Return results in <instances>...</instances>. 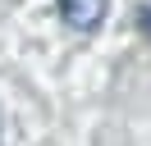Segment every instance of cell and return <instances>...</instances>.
<instances>
[{"label":"cell","instance_id":"1","mask_svg":"<svg viewBox=\"0 0 151 146\" xmlns=\"http://www.w3.org/2000/svg\"><path fill=\"white\" fill-rule=\"evenodd\" d=\"M55 9H60V18H64L73 32H92V27H101L110 0H55Z\"/></svg>","mask_w":151,"mask_h":146}]
</instances>
